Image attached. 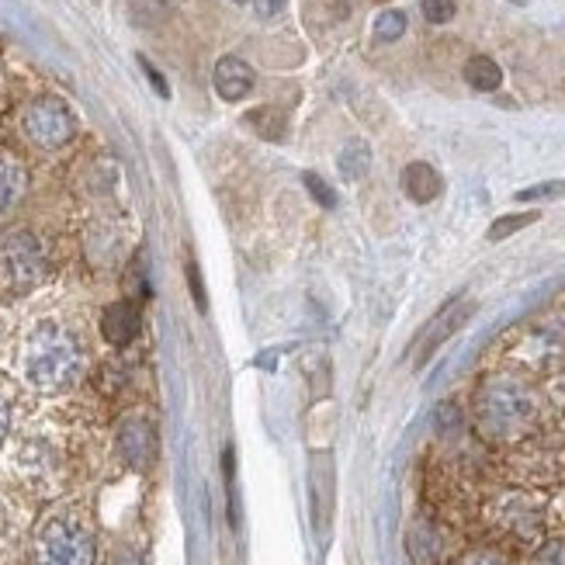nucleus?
I'll return each mask as SVG.
<instances>
[{"label":"nucleus","mask_w":565,"mask_h":565,"mask_svg":"<svg viewBox=\"0 0 565 565\" xmlns=\"http://www.w3.org/2000/svg\"><path fill=\"white\" fill-rule=\"evenodd\" d=\"M21 374L39 392H63L84 374V347L59 323H39L21 347Z\"/></svg>","instance_id":"obj_1"},{"label":"nucleus","mask_w":565,"mask_h":565,"mask_svg":"<svg viewBox=\"0 0 565 565\" xmlns=\"http://www.w3.org/2000/svg\"><path fill=\"white\" fill-rule=\"evenodd\" d=\"M476 416H479V427L486 437L510 441L517 434H524L528 423L534 420V399L517 382L497 379L479 392Z\"/></svg>","instance_id":"obj_2"},{"label":"nucleus","mask_w":565,"mask_h":565,"mask_svg":"<svg viewBox=\"0 0 565 565\" xmlns=\"http://www.w3.org/2000/svg\"><path fill=\"white\" fill-rule=\"evenodd\" d=\"M42 565H94V534L74 513H59L39 534Z\"/></svg>","instance_id":"obj_3"},{"label":"nucleus","mask_w":565,"mask_h":565,"mask_svg":"<svg viewBox=\"0 0 565 565\" xmlns=\"http://www.w3.org/2000/svg\"><path fill=\"white\" fill-rule=\"evenodd\" d=\"M45 268H50V257H45V247L39 243V237L32 232H8L0 240V281L11 289H32L45 278Z\"/></svg>","instance_id":"obj_4"},{"label":"nucleus","mask_w":565,"mask_h":565,"mask_svg":"<svg viewBox=\"0 0 565 565\" xmlns=\"http://www.w3.org/2000/svg\"><path fill=\"white\" fill-rule=\"evenodd\" d=\"M21 126H25V135L32 139L35 146L59 150L77 135V115L59 98H35L25 108V119H21Z\"/></svg>","instance_id":"obj_5"},{"label":"nucleus","mask_w":565,"mask_h":565,"mask_svg":"<svg viewBox=\"0 0 565 565\" xmlns=\"http://www.w3.org/2000/svg\"><path fill=\"white\" fill-rule=\"evenodd\" d=\"M476 316V302L472 298H455V302H447L444 309L431 319V326L423 329V337H420V347H416V358H413V365L416 368H423L427 365L437 350L452 340L458 329Z\"/></svg>","instance_id":"obj_6"},{"label":"nucleus","mask_w":565,"mask_h":565,"mask_svg":"<svg viewBox=\"0 0 565 565\" xmlns=\"http://www.w3.org/2000/svg\"><path fill=\"white\" fill-rule=\"evenodd\" d=\"M119 455L129 468L143 472L156 458V431L146 416H129L119 423Z\"/></svg>","instance_id":"obj_7"},{"label":"nucleus","mask_w":565,"mask_h":565,"mask_svg":"<svg viewBox=\"0 0 565 565\" xmlns=\"http://www.w3.org/2000/svg\"><path fill=\"white\" fill-rule=\"evenodd\" d=\"M211 84H216V94H219L222 101L237 105V101H243L247 94L253 90L257 74H253V66L247 59H240V56H222L216 63V69H211Z\"/></svg>","instance_id":"obj_8"},{"label":"nucleus","mask_w":565,"mask_h":565,"mask_svg":"<svg viewBox=\"0 0 565 565\" xmlns=\"http://www.w3.org/2000/svg\"><path fill=\"white\" fill-rule=\"evenodd\" d=\"M139 326H143V313L139 305L122 298V302H111L105 316H101V334L111 347H126L139 337Z\"/></svg>","instance_id":"obj_9"},{"label":"nucleus","mask_w":565,"mask_h":565,"mask_svg":"<svg viewBox=\"0 0 565 565\" xmlns=\"http://www.w3.org/2000/svg\"><path fill=\"white\" fill-rule=\"evenodd\" d=\"M399 184H403V195L416 205H431L441 198L444 192V177L437 167H431L427 160H413L403 167V174H399Z\"/></svg>","instance_id":"obj_10"},{"label":"nucleus","mask_w":565,"mask_h":565,"mask_svg":"<svg viewBox=\"0 0 565 565\" xmlns=\"http://www.w3.org/2000/svg\"><path fill=\"white\" fill-rule=\"evenodd\" d=\"M247 126L261 139H268V143H281L289 132V115L274 105H261V108L247 111Z\"/></svg>","instance_id":"obj_11"},{"label":"nucleus","mask_w":565,"mask_h":565,"mask_svg":"<svg viewBox=\"0 0 565 565\" xmlns=\"http://www.w3.org/2000/svg\"><path fill=\"white\" fill-rule=\"evenodd\" d=\"M465 84L472 90H479V94H492V90H500V84H503V69L492 56H472L465 63Z\"/></svg>","instance_id":"obj_12"},{"label":"nucleus","mask_w":565,"mask_h":565,"mask_svg":"<svg viewBox=\"0 0 565 565\" xmlns=\"http://www.w3.org/2000/svg\"><path fill=\"white\" fill-rule=\"evenodd\" d=\"M21 195H25V167L18 160L0 156V216L11 211Z\"/></svg>","instance_id":"obj_13"},{"label":"nucleus","mask_w":565,"mask_h":565,"mask_svg":"<svg viewBox=\"0 0 565 565\" xmlns=\"http://www.w3.org/2000/svg\"><path fill=\"white\" fill-rule=\"evenodd\" d=\"M337 171L344 181H361L371 171V146L365 139H350L337 156Z\"/></svg>","instance_id":"obj_14"},{"label":"nucleus","mask_w":565,"mask_h":565,"mask_svg":"<svg viewBox=\"0 0 565 565\" xmlns=\"http://www.w3.org/2000/svg\"><path fill=\"white\" fill-rule=\"evenodd\" d=\"M537 219H541V211H507V216L492 219V226H489V232H486V240H489V243H503V240L517 237L521 229L534 226Z\"/></svg>","instance_id":"obj_15"},{"label":"nucleus","mask_w":565,"mask_h":565,"mask_svg":"<svg viewBox=\"0 0 565 565\" xmlns=\"http://www.w3.org/2000/svg\"><path fill=\"white\" fill-rule=\"evenodd\" d=\"M406 25H410L406 14L389 8V11H382L379 18H374V39H379V42H399L406 35Z\"/></svg>","instance_id":"obj_16"},{"label":"nucleus","mask_w":565,"mask_h":565,"mask_svg":"<svg viewBox=\"0 0 565 565\" xmlns=\"http://www.w3.org/2000/svg\"><path fill=\"white\" fill-rule=\"evenodd\" d=\"M562 195H565V177L531 184V187H524V192H517L513 202H552V198H562Z\"/></svg>","instance_id":"obj_17"},{"label":"nucleus","mask_w":565,"mask_h":565,"mask_svg":"<svg viewBox=\"0 0 565 565\" xmlns=\"http://www.w3.org/2000/svg\"><path fill=\"white\" fill-rule=\"evenodd\" d=\"M302 184H305V192L313 195V202H316L319 208H326V211H329V208H337V202H340L337 192H334V187H329L319 174H313V171H309V174H302Z\"/></svg>","instance_id":"obj_18"},{"label":"nucleus","mask_w":565,"mask_h":565,"mask_svg":"<svg viewBox=\"0 0 565 565\" xmlns=\"http://www.w3.org/2000/svg\"><path fill=\"white\" fill-rule=\"evenodd\" d=\"M420 11L431 25H447L458 14V4L455 0H420Z\"/></svg>","instance_id":"obj_19"},{"label":"nucleus","mask_w":565,"mask_h":565,"mask_svg":"<svg viewBox=\"0 0 565 565\" xmlns=\"http://www.w3.org/2000/svg\"><path fill=\"white\" fill-rule=\"evenodd\" d=\"M285 8H289V0H253V11L261 21L281 18V14H285Z\"/></svg>","instance_id":"obj_20"},{"label":"nucleus","mask_w":565,"mask_h":565,"mask_svg":"<svg viewBox=\"0 0 565 565\" xmlns=\"http://www.w3.org/2000/svg\"><path fill=\"white\" fill-rule=\"evenodd\" d=\"M139 66H143V74H146V80L156 87V94H160V98H171V84L167 80H163V74H160V69L146 59V56H139Z\"/></svg>","instance_id":"obj_21"},{"label":"nucleus","mask_w":565,"mask_h":565,"mask_svg":"<svg viewBox=\"0 0 565 565\" xmlns=\"http://www.w3.org/2000/svg\"><path fill=\"white\" fill-rule=\"evenodd\" d=\"M187 285H192V295H195V305L198 313H205V285H202V274H198V264H187Z\"/></svg>","instance_id":"obj_22"},{"label":"nucleus","mask_w":565,"mask_h":565,"mask_svg":"<svg viewBox=\"0 0 565 565\" xmlns=\"http://www.w3.org/2000/svg\"><path fill=\"white\" fill-rule=\"evenodd\" d=\"M534 565H565V545H548L545 552H537Z\"/></svg>","instance_id":"obj_23"},{"label":"nucleus","mask_w":565,"mask_h":565,"mask_svg":"<svg viewBox=\"0 0 565 565\" xmlns=\"http://www.w3.org/2000/svg\"><path fill=\"white\" fill-rule=\"evenodd\" d=\"M461 565H510V562L500 558V555H492V552H476V555H465Z\"/></svg>","instance_id":"obj_24"},{"label":"nucleus","mask_w":565,"mask_h":565,"mask_svg":"<svg viewBox=\"0 0 565 565\" xmlns=\"http://www.w3.org/2000/svg\"><path fill=\"white\" fill-rule=\"evenodd\" d=\"M8 431H11V406H8V399L0 395V441L8 437Z\"/></svg>","instance_id":"obj_25"},{"label":"nucleus","mask_w":565,"mask_h":565,"mask_svg":"<svg viewBox=\"0 0 565 565\" xmlns=\"http://www.w3.org/2000/svg\"><path fill=\"white\" fill-rule=\"evenodd\" d=\"M111 565H143V558H139L132 548H119V552H115V562Z\"/></svg>","instance_id":"obj_26"},{"label":"nucleus","mask_w":565,"mask_h":565,"mask_svg":"<svg viewBox=\"0 0 565 565\" xmlns=\"http://www.w3.org/2000/svg\"><path fill=\"white\" fill-rule=\"evenodd\" d=\"M513 4H524V0H513Z\"/></svg>","instance_id":"obj_27"},{"label":"nucleus","mask_w":565,"mask_h":565,"mask_svg":"<svg viewBox=\"0 0 565 565\" xmlns=\"http://www.w3.org/2000/svg\"><path fill=\"white\" fill-rule=\"evenodd\" d=\"M240 4H243V0H240Z\"/></svg>","instance_id":"obj_28"}]
</instances>
